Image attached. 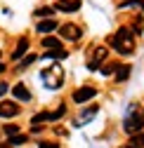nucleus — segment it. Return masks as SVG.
<instances>
[{
  "label": "nucleus",
  "instance_id": "1",
  "mask_svg": "<svg viewBox=\"0 0 144 148\" xmlns=\"http://www.w3.org/2000/svg\"><path fill=\"white\" fill-rule=\"evenodd\" d=\"M111 42H114L116 52H120V54H132V49H135V31H130L128 26L118 28V31L114 33Z\"/></svg>",
  "mask_w": 144,
  "mask_h": 148
},
{
  "label": "nucleus",
  "instance_id": "2",
  "mask_svg": "<svg viewBox=\"0 0 144 148\" xmlns=\"http://www.w3.org/2000/svg\"><path fill=\"white\" fill-rule=\"evenodd\" d=\"M40 78H43L47 89H59L62 82H64V68L62 66H50V68H45L40 73Z\"/></svg>",
  "mask_w": 144,
  "mask_h": 148
},
{
  "label": "nucleus",
  "instance_id": "3",
  "mask_svg": "<svg viewBox=\"0 0 144 148\" xmlns=\"http://www.w3.org/2000/svg\"><path fill=\"white\" fill-rule=\"evenodd\" d=\"M142 127H144V118L139 115L137 108H130L128 115H125V120H123V129H125L128 134H135V132H139Z\"/></svg>",
  "mask_w": 144,
  "mask_h": 148
},
{
  "label": "nucleus",
  "instance_id": "4",
  "mask_svg": "<svg viewBox=\"0 0 144 148\" xmlns=\"http://www.w3.org/2000/svg\"><path fill=\"white\" fill-rule=\"evenodd\" d=\"M104 59H106V47H102V45L92 47V57L87 59V68H90V71H97Z\"/></svg>",
  "mask_w": 144,
  "mask_h": 148
},
{
  "label": "nucleus",
  "instance_id": "5",
  "mask_svg": "<svg viewBox=\"0 0 144 148\" xmlns=\"http://www.w3.org/2000/svg\"><path fill=\"white\" fill-rule=\"evenodd\" d=\"M95 97H97V89L90 87V85H85V87H80V89L73 92V101H76V103H85V101L95 99Z\"/></svg>",
  "mask_w": 144,
  "mask_h": 148
},
{
  "label": "nucleus",
  "instance_id": "6",
  "mask_svg": "<svg viewBox=\"0 0 144 148\" xmlns=\"http://www.w3.org/2000/svg\"><path fill=\"white\" fill-rule=\"evenodd\" d=\"M59 33H62L64 40H80V35H83L80 26H76V24H64L59 28Z\"/></svg>",
  "mask_w": 144,
  "mask_h": 148
},
{
  "label": "nucleus",
  "instance_id": "7",
  "mask_svg": "<svg viewBox=\"0 0 144 148\" xmlns=\"http://www.w3.org/2000/svg\"><path fill=\"white\" fill-rule=\"evenodd\" d=\"M19 110L21 108L17 101H0V118H17Z\"/></svg>",
  "mask_w": 144,
  "mask_h": 148
},
{
  "label": "nucleus",
  "instance_id": "8",
  "mask_svg": "<svg viewBox=\"0 0 144 148\" xmlns=\"http://www.w3.org/2000/svg\"><path fill=\"white\" fill-rule=\"evenodd\" d=\"M12 92H14V97L19 99V101H31V92L26 89L24 82H17V85L12 87Z\"/></svg>",
  "mask_w": 144,
  "mask_h": 148
},
{
  "label": "nucleus",
  "instance_id": "9",
  "mask_svg": "<svg viewBox=\"0 0 144 148\" xmlns=\"http://www.w3.org/2000/svg\"><path fill=\"white\" fill-rule=\"evenodd\" d=\"M55 28H59V26H57V21H55V19H50V16H45V21H40L38 26H35V31H38L40 35H43V33L47 35L50 31H55Z\"/></svg>",
  "mask_w": 144,
  "mask_h": 148
},
{
  "label": "nucleus",
  "instance_id": "10",
  "mask_svg": "<svg viewBox=\"0 0 144 148\" xmlns=\"http://www.w3.org/2000/svg\"><path fill=\"white\" fill-rule=\"evenodd\" d=\"M28 49V40L26 38H21L19 42H17V47H14V52H12V59H21V54Z\"/></svg>",
  "mask_w": 144,
  "mask_h": 148
},
{
  "label": "nucleus",
  "instance_id": "11",
  "mask_svg": "<svg viewBox=\"0 0 144 148\" xmlns=\"http://www.w3.org/2000/svg\"><path fill=\"white\" fill-rule=\"evenodd\" d=\"M80 7V0H73V3H64V0H59V5H57V10H62V12H76Z\"/></svg>",
  "mask_w": 144,
  "mask_h": 148
},
{
  "label": "nucleus",
  "instance_id": "12",
  "mask_svg": "<svg viewBox=\"0 0 144 148\" xmlns=\"http://www.w3.org/2000/svg\"><path fill=\"white\" fill-rule=\"evenodd\" d=\"M114 75H116V80H128L130 78V66H116V71H114Z\"/></svg>",
  "mask_w": 144,
  "mask_h": 148
},
{
  "label": "nucleus",
  "instance_id": "13",
  "mask_svg": "<svg viewBox=\"0 0 144 148\" xmlns=\"http://www.w3.org/2000/svg\"><path fill=\"white\" fill-rule=\"evenodd\" d=\"M130 146L144 148V132H142V129H139V132H135V134H130Z\"/></svg>",
  "mask_w": 144,
  "mask_h": 148
},
{
  "label": "nucleus",
  "instance_id": "14",
  "mask_svg": "<svg viewBox=\"0 0 144 148\" xmlns=\"http://www.w3.org/2000/svg\"><path fill=\"white\" fill-rule=\"evenodd\" d=\"M69 57V52L66 49H62V47H55L52 52H47L45 54V59H66Z\"/></svg>",
  "mask_w": 144,
  "mask_h": 148
},
{
  "label": "nucleus",
  "instance_id": "15",
  "mask_svg": "<svg viewBox=\"0 0 144 148\" xmlns=\"http://www.w3.org/2000/svg\"><path fill=\"white\" fill-rule=\"evenodd\" d=\"M26 141H28V136H26V134H19V132H17V134H12V136H10L7 146H21V143H26Z\"/></svg>",
  "mask_w": 144,
  "mask_h": 148
},
{
  "label": "nucleus",
  "instance_id": "16",
  "mask_svg": "<svg viewBox=\"0 0 144 148\" xmlns=\"http://www.w3.org/2000/svg\"><path fill=\"white\" fill-rule=\"evenodd\" d=\"M120 7H135V10H142L144 12V0H123Z\"/></svg>",
  "mask_w": 144,
  "mask_h": 148
},
{
  "label": "nucleus",
  "instance_id": "17",
  "mask_svg": "<svg viewBox=\"0 0 144 148\" xmlns=\"http://www.w3.org/2000/svg\"><path fill=\"white\" fill-rule=\"evenodd\" d=\"M43 47H47V49L62 47V40H57V38H43Z\"/></svg>",
  "mask_w": 144,
  "mask_h": 148
},
{
  "label": "nucleus",
  "instance_id": "18",
  "mask_svg": "<svg viewBox=\"0 0 144 148\" xmlns=\"http://www.w3.org/2000/svg\"><path fill=\"white\" fill-rule=\"evenodd\" d=\"M66 115V108H64V103L55 110V113H47V120H59V118H64Z\"/></svg>",
  "mask_w": 144,
  "mask_h": 148
},
{
  "label": "nucleus",
  "instance_id": "19",
  "mask_svg": "<svg viewBox=\"0 0 144 148\" xmlns=\"http://www.w3.org/2000/svg\"><path fill=\"white\" fill-rule=\"evenodd\" d=\"M95 113H97V106H95V108H87V110H85V113L80 115V120H78V122H85V120H90V118H92Z\"/></svg>",
  "mask_w": 144,
  "mask_h": 148
},
{
  "label": "nucleus",
  "instance_id": "20",
  "mask_svg": "<svg viewBox=\"0 0 144 148\" xmlns=\"http://www.w3.org/2000/svg\"><path fill=\"white\" fill-rule=\"evenodd\" d=\"M33 14H35V16H52V10H50V7H38Z\"/></svg>",
  "mask_w": 144,
  "mask_h": 148
},
{
  "label": "nucleus",
  "instance_id": "21",
  "mask_svg": "<svg viewBox=\"0 0 144 148\" xmlns=\"http://www.w3.org/2000/svg\"><path fill=\"white\" fill-rule=\"evenodd\" d=\"M3 132H5L7 136H12V134L19 132V127H17V125H5V127H3Z\"/></svg>",
  "mask_w": 144,
  "mask_h": 148
},
{
  "label": "nucleus",
  "instance_id": "22",
  "mask_svg": "<svg viewBox=\"0 0 144 148\" xmlns=\"http://www.w3.org/2000/svg\"><path fill=\"white\" fill-rule=\"evenodd\" d=\"M33 61H35V54H28V57H26V59H24V61L19 64V68H26V66H31Z\"/></svg>",
  "mask_w": 144,
  "mask_h": 148
},
{
  "label": "nucleus",
  "instance_id": "23",
  "mask_svg": "<svg viewBox=\"0 0 144 148\" xmlns=\"http://www.w3.org/2000/svg\"><path fill=\"white\" fill-rule=\"evenodd\" d=\"M114 71H116V66H114V64H111V66H104V68H102V73H104V75H111Z\"/></svg>",
  "mask_w": 144,
  "mask_h": 148
},
{
  "label": "nucleus",
  "instance_id": "24",
  "mask_svg": "<svg viewBox=\"0 0 144 148\" xmlns=\"http://www.w3.org/2000/svg\"><path fill=\"white\" fill-rule=\"evenodd\" d=\"M40 120H47V113H38V115H33L31 122H40Z\"/></svg>",
  "mask_w": 144,
  "mask_h": 148
},
{
  "label": "nucleus",
  "instance_id": "25",
  "mask_svg": "<svg viewBox=\"0 0 144 148\" xmlns=\"http://www.w3.org/2000/svg\"><path fill=\"white\" fill-rule=\"evenodd\" d=\"M7 89H10V87H7V85H5V82H0V99H3V97H5V94H7Z\"/></svg>",
  "mask_w": 144,
  "mask_h": 148
},
{
  "label": "nucleus",
  "instance_id": "26",
  "mask_svg": "<svg viewBox=\"0 0 144 148\" xmlns=\"http://www.w3.org/2000/svg\"><path fill=\"white\" fill-rule=\"evenodd\" d=\"M38 146H40V148H59L57 143H38Z\"/></svg>",
  "mask_w": 144,
  "mask_h": 148
},
{
  "label": "nucleus",
  "instance_id": "27",
  "mask_svg": "<svg viewBox=\"0 0 144 148\" xmlns=\"http://www.w3.org/2000/svg\"><path fill=\"white\" fill-rule=\"evenodd\" d=\"M3 71H5V66H3V61H0V73H3Z\"/></svg>",
  "mask_w": 144,
  "mask_h": 148
}]
</instances>
